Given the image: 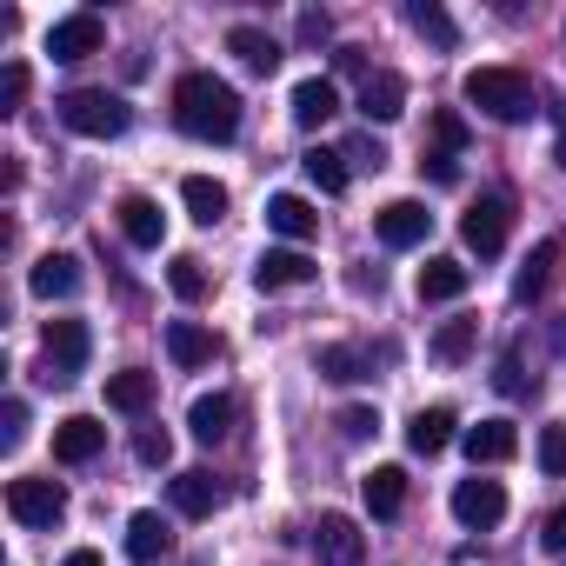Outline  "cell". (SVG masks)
Here are the masks:
<instances>
[{
	"label": "cell",
	"mask_w": 566,
	"mask_h": 566,
	"mask_svg": "<svg viewBox=\"0 0 566 566\" xmlns=\"http://www.w3.org/2000/svg\"><path fill=\"white\" fill-rule=\"evenodd\" d=\"M314 553H321V566H360V559H367V533H360L347 513H321Z\"/></svg>",
	"instance_id": "cell-9"
},
{
	"label": "cell",
	"mask_w": 566,
	"mask_h": 566,
	"mask_svg": "<svg viewBox=\"0 0 566 566\" xmlns=\"http://www.w3.org/2000/svg\"><path fill=\"white\" fill-rule=\"evenodd\" d=\"M61 566H101V553H94V546H74V553H67Z\"/></svg>",
	"instance_id": "cell-46"
},
{
	"label": "cell",
	"mask_w": 566,
	"mask_h": 566,
	"mask_svg": "<svg viewBox=\"0 0 566 566\" xmlns=\"http://www.w3.org/2000/svg\"><path fill=\"white\" fill-rule=\"evenodd\" d=\"M134 453H140L147 467H167V460H174V433H160V427H140V433H134Z\"/></svg>",
	"instance_id": "cell-36"
},
{
	"label": "cell",
	"mask_w": 566,
	"mask_h": 566,
	"mask_svg": "<svg viewBox=\"0 0 566 566\" xmlns=\"http://www.w3.org/2000/svg\"><path fill=\"white\" fill-rule=\"evenodd\" d=\"M559 167H566V134H559Z\"/></svg>",
	"instance_id": "cell-47"
},
{
	"label": "cell",
	"mask_w": 566,
	"mask_h": 566,
	"mask_svg": "<svg viewBox=\"0 0 566 566\" xmlns=\"http://www.w3.org/2000/svg\"><path fill=\"white\" fill-rule=\"evenodd\" d=\"M314 273H321V266H314L301 247H266V253L253 260V287H260V294H280V287H307Z\"/></svg>",
	"instance_id": "cell-8"
},
{
	"label": "cell",
	"mask_w": 566,
	"mask_h": 566,
	"mask_svg": "<svg viewBox=\"0 0 566 566\" xmlns=\"http://www.w3.org/2000/svg\"><path fill=\"white\" fill-rule=\"evenodd\" d=\"M340 433H347V440H367V433H380V413H374V407H347V413H340Z\"/></svg>",
	"instance_id": "cell-41"
},
{
	"label": "cell",
	"mask_w": 566,
	"mask_h": 566,
	"mask_svg": "<svg viewBox=\"0 0 566 566\" xmlns=\"http://www.w3.org/2000/svg\"><path fill=\"white\" fill-rule=\"evenodd\" d=\"M301 41H307V48L334 41V21H327V14H301Z\"/></svg>",
	"instance_id": "cell-43"
},
{
	"label": "cell",
	"mask_w": 566,
	"mask_h": 566,
	"mask_svg": "<svg viewBox=\"0 0 566 566\" xmlns=\"http://www.w3.org/2000/svg\"><path fill=\"white\" fill-rule=\"evenodd\" d=\"M101 447H107V427H101L94 413H74V420L54 427V460H61V467H87Z\"/></svg>",
	"instance_id": "cell-13"
},
{
	"label": "cell",
	"mask_w": 566,
	"mask_h": 566,
	"mask_svg": "<svg viewBox=\"0 0 566 566\" xmlns=\"http://www.w3.org/2000/svg\"><path fill=\"white\" fill-rule=\"evenodd\" d=\"M167 553H174L167 520H160V513H134V520H127V559H134V566H154V559H167Z\"/></svg>",
	"instance_id": "cell-21"
},
{
	"label": "cell",
	"mask_w": 566,
	"mask_h": 566,
	"mask_svg": "<svg viewBox=\"0 0 566 566\" xmlns=\"http://www.w3.org/2000/svg\"><path fill=\"white\" fill-rule=\"evenodd\" d=\"M539 539H546V546H553V553H566V506H559V513H553V520H546V533H539Z\"/></svg>",
	"instance_id": "cell-44"
},
{
	"label": "cell",
	"mask_w": 566,
	"mask_h": 566,
	"mask_svg": "<svg viewBox=\"0 0 566 566\" xmlns=\"http://www.w3.org/2000/svg\"><path fill=\"white\" fill-rule=\"evenodd\" d=\"M114 220H120V233H127L134 247H160V240H167V213H160L147 193H120Z\"/></svg>",
	"instance_id": "cell-14"
},
{
	"label": "cell",
	"mask_w": 566,
	"mask_h": 566,
	"mask_svg": "<svg viewBox=\"0 0 566 566\" xmlns=\"http://www.w3.org/2000/svg\"><path fill=\"white\" fill-rule=\"evenodd\" d=\"M107 407H114V413H147V407H154V374H147V367L114 374V380H107Z\"/></svg>",
	"instance_id": "cell-29"
},
{
	"label": "cell",
	"mask_w": 566,
	"mask_h": 566,
	"mask_svg": "<svg viewBox=\"0 0 566 566\" xmlns=\"http://www.w3.org/2000/svg\"><path fill=\"white\" fill-rule=\"evenodd\" d=\"M467 280H473V273H467L460 260L440 253V260L420 266V301H460V294H467Z\"/></svg>",
	"instance_id": "cell-26"
},
{
	"label": "cell",
	"mask_w": 566,
	"mask_h": 566,
	"mask_svg": "<svg viewBox=\"0 0 566 566\" xmlns=\"http://www.w3.org/2000/svg\"><path fill=\"white\" fill-rule=\"evenodd\" d=\"M493 387H500V394H526V374H520V354H506V360H500V374H493Z\"/></svg>",
	"instance_id": "cell-42"
},
{
	"label": "cell",
	"mask_w": 566,
	"mask_h": 566,
	"mask_svg": "<svg viewBox=\"0 0 566 566\" xmlns=\"http://www.w3.org/2000/svg\"><path fill=\"white\" fill-rule=\"evenodd\" d=\"M54 107H61V127L81 134V140H114V134H127V120H134L127 101L107 94V87H74V94H61Z\"/></svg>",
	"instance_id": "cell-3"
},
{
	"label": "cell",
	"mask_w": 566,
	"mask_h": 566,
	"mask_svg": "<svg viewBox=\"0 0 566 566\" xmlns=\"http://www.w3.org/2000/svg\"><path fill=\"white\" fill-rule=\"evenodd\" d=\"M21 101H28V67L8 61L0 67V114H21Z\"/></svg>",
	"instance_id": "cell-35"
},
{
	"label": "cell",
	"mask_w": 566,
	"mask_h": 566,
	"mask_svg": "<svg viewBox=\"0 0 566 566\" xmlns=\"http://www.w3.org/2000/svg\"><path fill=\"white\" fill-rule=\"evenodd\" d=\"M167 287H174L180 301H207V273H200V260H193V253H180V260L167 266Z\"/></svg>",
	"instance_id": "cell-34"
},
{
	"label": "cell",
	"mask_w": 566,
	"mask_h": 566,
	"mask_svg": "<svg viewBox=\"0 0 566 566\" xmlns=\"http://www.w3.org/2000/svg\"><path fill=\"white\" fill-rule=\"evenodd\" d=\"M347 160H360V167H380V160H387V154H380V147H367V140H360V147H347Z\"/></svg>",
	"instance_id": "cell-45"
},
{
	"label": "cell",
	"mask_w": 566,
	"mask_h": 566,
	"mask_svg": "<svg viewBox=\"0 0 566 566\" xmlns=\"http://www.w3.org/2000/svg\"><path fill=\"white\" fill-rule=\"evenodd\" d=\"M101 48H107V28H101L94 8L61 14V21L48 28V54H54V61H87V54H101Z\"/></svg>",
	"instance_id": "cell-6"
},
{
	"label": "cell",
	"mask_w": 566,
	"mask_h": 566,
	"mask_svg": "<svg viewBox=\"0 0 566 566\" xmlns=\"http://www.w3.org/2000/svg\"><path fill=\"white\" fill-rule=\"evenodd\" d=\"M28 287H34V301H67V294L81 287V260H74V253H48V260H34Z\"/></svg>",
	"instance_id": "cell-18"
},
{
	"label": "cell",
	"mask_w": 566,
	"mask_h": 566,
	"mask_svg": "<svg viewBox=\"0 0 566 566\" xmlns=\"http://www.w3.org/2000/svg\"><path fill=\"white\" fill-rule=\"evenodd\" d=\"M460 94L486 114V120H526L533 114V81L520 67H473L460 81Z\"/></svg>",
	"instance_id": "cell-2"
},
{
	"label": "cell",
	"mask_w": 566,
	"mask_h": 566,
	"mask_svg": "<svg viewBox=\"0 0 566 566\" xmlns=\"http://www.w3.org/2000/svg\"><path fill=\"white\" fill-rule=\"evenodd\" d=\"M21 433H28V407L8 400V407H0V447H21Z\"/></svg>",
	"instance_id": "cell-39"
},
{
	"label": "cell",
	"mask_w": 566,
	"mask_h": 566,
	"mask_svg": "<svg viewBox=\"0 0 566 566\" xmlns=\"http://www.w3.org/2000/svg\"><path fill=\"white\" fill-rule=\"evenodd\" d=\"M167 354H174V367H207L213 360V334L200 321H174L167 327Z\"/></svg>",
	"instance_id": "cell-28"
},
{
	"label": "cell",
	"mask_w": 566,
	"mask_h": 566,
	"mask_svg": "<svg viewBox=\"0 0 566 566\" xmlns=\"http://www.w3.org/2000/svg\"><path fill=\"white\" fill-rule=\"evenodd\" d=\"M539 467H546L553 480H566V427H546V433H539Z\"/></svg>",
	"instance_id": "cell-38"
},
{
	"label": "cell",
	"mask_w": 566,
	"mask_h": 566,
	"mask_svg": "<svg viewBox=\"0 0 566 566\" xmlns=\"http://www.w3.org/2000/svg\"><path fill=\"white\" fill-rule=\"evenodd\" d=\"M227 54H233L247 74H273V67H280V41H273L266 28H247V21L227 28Z\"/></svg>",
	"instance_id": "cell-16"
},
{
	"label": "cell",
	"mask_w": 566,
	"mask_h": 566,
	"mask_svg": "<svg viewBox=\"0 0 566 566\" xmlns=\"http://www.w3.org/2000/svg\"><path fill=\"white\" fill-rule=\"evenodd\" d=\"M360 114L367 120H400L407 114V81L400 74H367L360 81Z\"/></svg>",
	"instance_id": "cell-22"
},
{
	"label": "cell",
	"mask_w": 566,
	"mask_h": 566,
	"mask_svg": "<svg viewBox=\"0 0 566 566\" xmlns=\"http://www.w3.org/2000/svg\"><path fill=\"white\" fill-rule=\"evenodd\" d=\"M506 227H513V200H506V193H480V200L460 213V240H467L480 260H493V253L506 247Z\"/></svg>",
	"instance_id": "cell-4"
},
{
	"label": "cell",
	"mask_w": 566,
	"mask_h": 566,
	"mask_svg": "<svg viewBox=\"0 0 566 566\" xmlns=\"http://www.w3.org/2000/svg\"><path fill=\"white\" fill-rule=\"evenodd\" d=\"M453 520L473 526V533L500 526V520H506V486H500V480H480V473L460 480V486H453Z\"/></svg>",
	"instance_id": "cell-7"
},
{
	"label": "cell",
	"mask_w": 566,
	"mask_h": 566,
	"mask_svg": "<svg viewBox=\"0 0 566 566\" xmlns=\"http://www.w3.org/2000/svg\"><path fill=\"white\" fill-rule=\"evenodd\" d=\"M87 354H94V340H87V321H48V380H74L81 367H87Z\"/></svg>",
	"instance_id": "cell-10"
},
{
	"label": "cell",
	"mask_w": 566,
	"mask_h": 566,
	"mask_svg": "<svg viewBox=\"0 0 566 566\" xmlns=\"http://www.w3.org/2000/svg\"><path fill=\"white\" fill-rule=\"evenodd\" d=\"M167 493H174V513H187V520H207V513L220 506V480L200 473V467H193V473H174Z\"/></svg>",
	"instance_id": "cell-23"
},
{
	"label": "cell",
	"mask_w": 566,
	"mask_h": 566,
	"mask_svg": "<svg viewBox=\"0 0 566 566\" xmlns=\"http://www.w3.org/2000/svg\"><path fill=\"white\" fill-rule=\"evenodd\" d=\"M559 260H566L559 240H539V247L520 260V273H513V301H520V307H533V301L553 287V280H559Z\"/></svg>",
	"instance_id": "cell-11"
},
{
	"label": "cell",
	"mask_w": 566,
	"mask_h": 566,
	"mask_svg": "<svg viewBox=\"0 0 566 566\" xmlns=\"http://www.w3.org/2000/svg\"><path fill=\"white\" fill-rule=\"evenodd\" d=\"M360 500H367L374 520H400V506H407V473H400V467H374V473L360 480Z\"/></svg>",
	"instance_id": "cell-20"
},
{
	"label": "cell",
	"mask_w": 566,
	"mask_h": 566,
	"mask_svg": "<svg viewBox=\"0 0 566 566\" xmlns=\"http://www.w3.org/2000/svg\"><path fill=\"white\" fill-rule=\"evenodd\" d=\"M187 427H193V440H200V447L227 440V433H233V400H227V394H200V400H193V413H187Z\"/></svg>",
	"instance_id": "cell-25"
},
{
	"label": "cell",
	"mask_w": 566,
	"mask_h": 566,
	"mask_svg": "<svg viewBox=\"0 0 566 566\" xmlns=\"http://www.w3.org/2000/svg\"><path fill=\"white\" fill-rule=\"evenodd\" d=\"M266 227H273L280 240H314V233H321V213H314L301 193H273V200H266Z\"/></svg>",
	"instance_id": "cell-19"
},
{
	"label": "cell",
	"mask_w": 566,
	"mask_h": 566,
	"mask_svg": "<svg viewBox=\"0 0 566 566\" xmlns=\"http://www.w3.org/2000/svg\"><path fill=\"white\" fill-rule=\"evenodd\" d=\"M314 367H321V380H334V387L367 380V360H360L354 347H321V354H314Z\"/></svg>",
	"instance_id": "cell-33"
},
{
	"label": "cell",
	"mask_w": 566,
	"mask_h": 566,
	"mask_svg": "<svg viewBox=\"0 0 566 566\" xmlns=\"http://www.w3.org/2000/svg\"><path fill=\"white\" fill-rule=\"evenodd\" d=\"M473 340H480V321H447V327L433 334V360H440V367H460V360L473 354Z\"/></svg>",
	"instance_id": "cell-32"
},
{
	"label": "cell",
	"mask_w": 566,
	"mask_h": 566,
	"mask_svg": "<svg viewBox=\"0 0 566 566\" xmlns=\"http://www.w3.org/2000/svg\"><path fill=\"white\" fill-rule=\"evenodd\" d=\"M334 114H340V87H334V81L314 74V81L294 87V120H301V127H327Z\"/></svg>",
	"instance_id": "cell-24"
},
{
	"label": "cell",
	"mask_w": 566,
	"mask_h": 566,
	"mask_svg": "<svg viewBox=\"0 0 566 566\" xmlns=\"http://www.w3.org/2000/svg\"><path fill=\"white\" fill-rule=\"evenodd\" d=\"M174 127L220 147V140L240 134V94L220 74H180L174 81Z\"/></svg>",
	"instance_id": "cell-1"
},
{
	"label": "cell",
	"mask_w": 566,
	"mask_h": 566,
	"mask_svg": "<svg viewBox=\"0 0 566 566\" xmlns=\"http://www.w3.org/2000/svg\"><path fill=\"white\" fill-rule=\"evenodd\" d=\"M180 200H187V213H193L200 227L227 220V187H220V180H207V174H187V180H180Z\"/></svg>",
	"instance_id": "cell-27"
},
{
	"label": "cell",
	"mask_w": 566,
	"mask_h": 566,
	"mask_svg": "<svg viewBox=\"0 0 566 566\" xmlns=\"http://www.w3.org/2000/svg\"><path fill=\"white\" fill-rule=\"evenodd\" d=\"M301 167H307V180H314L321 193H347V154H334V147H307Z\"/></svg>",
	"instance_id": "cell-30"
},
{
	"label": "cell",
	"mask_w": 566,
	"mask_h": 566,
	"mask_svg": "<svg viewBox=\"0 0 566 566\" xmlns=\"http://www.w3.org/2000/svg\"><path fill=\"white\" fill-rule=\"evenodd\" d=\"M520 453V427L513 420H480V427H467V460L473 467H500V460H513Z\"/></svg>",
	"instance_id": "cell-15"
},
{
	"label": "cell",
	"mask_w": 566,
	"mask_h": 566,
	"mask_svg": "<svg viewBox=\"0 0 566 566\" xmlns=\"http://www.w3.org/2000/svg\"><path fill=\"white\" fill-rule=\"evenodd\" d=\"M374 233H380L387 247H420V240L433 233V213H427L420 200H387V207L374 213Z\"/></svg>",
	"instance_id": "cell-12"
},
{
	"label": "cell",
	"mask_w": 566,
	"mask_h": 566,
	"mask_svg": "<svg viewBox=\"0 0 566 566\" xmlns=\"http://www.w3.org/2000/svg\"><path fill=\"white\" fill-rule=\"evenodd\" d=\"M407 21H413V34H420V41H433V48H453V41H460L453 14H447V8H433V0H413Z\"/></svg>",
	"instance_id": "cell-31"
},
{
	"label": "cell",
	"mask_w": 566,
	"mask_h": 566,
	"mask_svg": "<svg viewBox=\"0 0 566 566\" xmlns=\"http://www.w3.org/2000/svg\"><path fill=\"white\" fill-rule=\"evenodd\" d=\"M8 513L21 520V526H54L61 513H67V486L61 480H8Z\"/></svg>",
	"instance_id": "cell-5"
},
{
	"label": "cell",
	"mask_w": 566,
	"mask_h": 566,
	"mask_svg": "<svg viewBox=\"0 0 566 566\" xmlns=\"http://www.w3.org/2000/svg\"><path fill=\"white\" fill-rule=\"evenodd\" d=\"M453 427H460V420H453V407H420V413L407 420V447H413L420 460H433V453H447V447H453Z\"/></svg>",
	"instance_id": "cell-17"
},
{
	"label": "cell",
	"mask_w": 566,
	"mask_h": 566,
	"mask_svg": "<svg viewBox=\"0 0 566 566\" xmlns=\"http://www.w3.org/2000/svg\"><path fill=\"white\" fill-rule=\"evenodd\" d=\"M420 174H427V180H440V187H453V180H460V154H440V147H433V154L420 160Z\"/></svg>",
	"instance_id": "cell-40"
},
{
	"label": "cell",
	"mask_w": 566,
	"mask_h": 566,
	"mask_svg": "<svg viewBox=\"0 0 566 566\" xmlns=\"http://www.w3.org/2000/svg\"><path fill=\"white\" fill-rule=\"evenodd\" d=\"M433 140H440V154H460V147H467V120H460L453 107H440V114H433Z\"/></svg>",
	"instance_id": "cell-37"
}]
</instances>
